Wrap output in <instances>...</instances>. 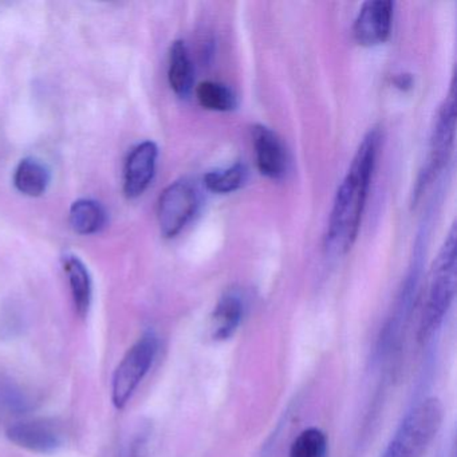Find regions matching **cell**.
<instances>
[{"mask_svg": "<svg viewBox=\"0 0 457 457\" xmlns=\"http://www.w3.org/2000/svg\"><path fill=\"white\" fill-rule=\"evenodd\" d=\"M71 226L77 234L93 235L106 224V211L95 200L82 199L71 208Z\"/></svg>", "mask_w": 457, "mask_h": 457, "instance_id": "obj_15", "label": "cell"}, {"mask_svg": "<svg viewBox=\"0 0 457 457\" xmlns=\"http://www.w3.org/2000/svg\"><path fill=\"white\" fill-rule=\"evenodd\" d=\"M395 84L398 89H411V85H413V79L409 74H400V76L395 77Z\"/></svg>", "mask_w": 457, "mask_h": 457, "instance_id": "obj_20", "label": "cell"}, {"mask_svg": "<svg viewBox=\"0 0 457 457\" xmlns=\"http://www.w3.org/2000/svg\"><path fill=\"white\" fill-rule=\"evenodd\" d=\"M444 420L437 397L420 401L406 413L382 457H422L437 436Z\"/></svg>", "mask_w": 457, "mask_h": 457, "instance_id": "obj_3", "label": "cell"}, {"mask_svg": "<svg viewBox=\"0 0 457 457\" xmlns=\"http://www.w3.org/2000/svg\"><path fill=\"white\" fill-rule=\"evenodd\" d=\"M379 145L381 132L373 128L361 141L352 164L338 187L325 237L328 255L336 258L346 255L357 240Z\"/></svg>", "mask_w": 457, "mask_h": 457, "instance_id": "obj_1", "label": "cell"}, {"mask_svg": "<svg viewBox=\"0 0 457 457\" xmlns=\"http://www.w3.org/2000/svg\"><path fill=\"white\" fill-rule=\"evenodd\" d=\"M159 148L152 141L138 144L125 164L124 192L129 199L141 196L151 186L156 173Z\"/></svg>", "mask_w": 457, "mask_h": 457, "instance_id": "obj_9", "label": "cell"}, {"mask_svg": "<svg viewBox=\"0 0 457 457\" xmlns=\"http://www.w3.org/2000/svg\"><path fill=\"white\" fill-rule=\"evenodd\" d=\"M63 269L68 275L77 314L85 318L89 314L93 298L92 278H90L89 270L79 256L71 255V253H66L63 256Z\"/></svg>", "mask_w": 457, "mask_h": 457, "instance_id": "obj_11", "label": "cell"}, {"mask_svg": "<svg viewBox=\"0 0 457 457\" xmlns=\"http://www.w3.org/2000/svg\"><path fill=\"white\" fill-rule=\"evenodd\" d=\"M170 87L176 96L187 98L191 95L194 87L195 71L189 57L186 42L176 41L170 46V71H168Z\"/></svg>", "mask_w": 457, "mask_h": 457, "instance_id": "obj_13", "label": "cell"}, {"mask_svg": "<svg viewBox=\"0 0 457 457\" xmlns=\"http://www.w3.org/2000/svg\"><path fill=\"white\" fill-rule=\"evenodd\" d=\"M456 293V229H451L448 237L436 259L430 274L427 298L422 309L419 328V342L427 345L441 325L453 303Z\"/></svg>", "mask_w": 457, "mask_h": 457, "instance_id": "obj_2", "label": "cell"}, {"mask_svg": "<svg viewBox=\"0 0 457 457\" xmlns=\"http://www.w3.org/2000/svg\"><path fill=\"white\" fill-rule=\"evenodd\" d=\"M197 101L203 108L212 112H231L237 106L234 90L215 81H204L197 87Z\"/></svg>", "mask_w": 457, "mask_h": 457, "instance_id": "obj_16", "label": "cell"}, {"mask_svg": "<svg viewBox=\"0 0 457 457\" xmlns=\"http://www.w3.org/2000/svg\"><path fill=\"white\" fill-rule=\"evenodd\" d=\"M395 4L390 0H370L362 4L353 25V37L360 46L385 44L392 31Z\"/></svg>", "mask_w": 457, "mask_h": 457, "instance_id": "obj_7", "label": "cell"}, {"mask_svg": "<svg viewBox=\"0 0 457 457\" xmlns=\"http://www.w3.org/2000/svg\"><path fill=\"white\" fill-rule=\"evenodd\" d=\"M245 314V303L239 294L227 293L216 304L212 314V336L216 341H227L239 328Z\"/></svg>", "mask_w": 457, "mask_h": 457, "instance_id": "obj_12", "label": "cell"}, {"mask_svg": "<svg viewBox=\"0 0 457 457\" xmlns=\"http://www.w3.org/2000/svg\"><path fill=\"white\" fill-rule=\"evenodd\" d=\"M14 184L21 194L26 196H42L50 184V170L39 160L23 159L15 170Z\"/></svg>", "mask_w": 457, "mask_h": 457, "instance_id": "obj_14", "label": "cell"}, {"mask_svg": "<svg viewBox=\"0 0 457 457\" xmlns=\"http://www.w3.org/2000/svg\"><path fill=\"white\" fill-rule=\"evenodd\" d=\"M6 435L15 445L36 453H53L63 443L60 430L44 420L17 422L7 429Z\"/></svg>", "mask_w": 457, "mask_h": 457, "instance_id": "obj_10", "label": "cell"}, {"mask_svg": "<svg viewBox=\"0 0 457 457\" xmlns=\"http://www.w3.org/2000/svg\"><path fill=\"white\" fill-rule=\"evenodd\" d=\"M456 130V103H454V89L452 87L448 97L444 101L438 111L435 129L430 140L429 162L425 168L424 178L419 187L427 186L448 162L452 152Z\"/></svg>", "mask_w": 457, "mask_h": 457, "instance_id": "obj_6", "label": "cell"}, {"mask_svg": "<svg viewBox=\"0 0 457 457\" xmlns=\"http://www.w3.org/2000/svg\"><path fill=\"white\" fill-rule=\"evenodd\" d=\"M288 457H328V436L320 428H307L293 441Z\"/></svg>", "mask_w": 457, "mask_h": 457, "instance_id": "obj_18", "label": "cell"}, {"mask_svg": "<svg viewBox=\"0 0 457 457\" xmlns=\"http://www.w3.org/2000/svg\"><path fill=\"white\" fill-rule=\"evenodd\" d=\"M149 440H151V428L145 424L138 425L125 438L120 448L119 457H146Z\"/></svg>", "mask_w": 457, "mask_h": 457, "instance_id": "obj_19", "label": "cell"}, {"mask_svg": "<svg viewBox=\"0 0 457 457\" xmlns=\"http://www.w3.org/2000/svg\"><path fill=\"white\" fill-rule=\"evenodd\" d=\"M253 145L259 172L271 180L285 178L288 168L287 152L279 136L264 125H255Z\"/></svg>", "mask_w": 457, "mask_h": 457, "instance_id": "obj_8", "label": "cell"}, {"mask_svg": "<svg viewBox=\"0 0 457 457\" xmlns=\"http://www.w3.org/2000/svg\"><path fill=\"white\" fill-rule=\"evenodd\" d=\"M159 350V339L154 331H146L128 350L114 371L112 381V401L119 409L127 406L138 385L154 365Z\"/></svg>", "mask_w": 457, "mask_h": 457, "instance_id": "obj_4", "label": "cell"}, {"mask_svg": "<svg viewBox=\"0 0 457 457\" xmlns=\"http://www.w3.org/2000/svg\"><path fill=\"white\" fill-rule=\"evenodd\" d=\"M247 168L242 162H237L226 170H212L204 176V184L208 191L215 194H232L245 186L247 180Z\"/></svg>", "mask_w": 457, "mask_h": 457, "instance_id": "obj_17", "label": "cell"}, {"mask_svg": "<svg viewBox=\"0 0 457 457\" xmlns=\"http://www.w3.org/2000/svg\"><path fill=\"white\" fill-rule=\"evenodd\" d=\"M199 207V194L188 180H178L162 191L157 205L160 231L175 237L183 231Z\"/></svg>", "mask_w": 457, "mask_h": 457, "instance_id": "obj_5", "label": "cell"}]
</instances>
